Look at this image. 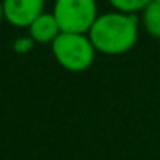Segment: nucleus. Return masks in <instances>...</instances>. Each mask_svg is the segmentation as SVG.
<instances>
[{
	"instance_id": "1",
	"label": "nucleus",
	"mask_w": 160,
	"mask_h": 160,
	"mask_svg": "<svg viewBox=\"0 0 160 160\" xmlns=\"http://www.w3.org/2000/svg\"><path fill=\"white\" fill-rule=\"evenodd\" d=\"M95 50L105 55H122L138 42V21L134 14L107 12L97 18L90 33Z\"/></svg>"
},
{
	"instance_id": "2",
	"label": "nucleus",
	"mask_w": 160,
	"mask_h": 160,
	"mask_svg": "<svg viewBox=\"0 0 160 160\" xmlns=\"http://www.w3.org/2000/svg\"><path fill=\"white\" fill-rule=\"evenodd\" d=\"M52 53L60 67L69 72H83L95 60V50L88 35L60 33L52 43Z\"/></svg>"
},
{
	"instance_id": "3",
	"label": "nucleus",
	"mask_w": 160,
	"mask_h": 160,
	"mask_svg": "<svg viewBox=\"0 0 160 160\" xmlns=\"http://www.w3.org/2000/svg\"><path fill=\"white\" fill-rule=\"evenodd\" d=\"M52 14L62 33L88 35L98 18L97 0H55Z\"/></svg>"
},
{
	"instance_id": "4",
	"label": "nucleus",
	"mask_w": 160,
	"mask_h": 160,
	"mask_svg": "<svg viewBox=\"0 0 160 160\" xmlns=\"http://www.w3.org/2000/svg\"><path fill=\"white\" fill-rule=\"evenodd\" d=\"M4 18L16 28H29L38 16L43 14L45 0H2Z\"/></svg>"
},
{
	"instance_id": "5",
	"label": "nucleus",
	"mask_w": 160,
	"mask_h": 160,
	"mask_svg": "<svg viewBox=\"0 0 160 160\" xmlns=\"http://www.w3.org/2000/svg\"><path fill=\"white\" fill-rule=\"evenodd\" d=\"M28 31H29V36H31L33 42L42 43V45H45V43H50V45H52L57 36L62 33L55 16L47 14V12H43L42 16H38V18L31 22Z\"/></svg>"
},
{
	"instance_id": "6",
	"label": "nucleus",
	"mask_w": 160,
	"mask_h": 160,
	"mask_svg": "<svg viewBox=\"0 0 160 160\" xmlns=\"http://www.w3.org/2000/svg\"><path fill=\"white\" fill-rule=\"evenodd\" d=\"M143 26L153 36L160 40V2H150L143 11Z\"/></svg>"
},
{
	"instance_id": "7",
	"label": "nucleus",
	"mask_w": 160,
	"mask_h": 160,
	"mask_svg": "<svg viewBox=\"0 0 160 160\" xmlns=\"http://www.w3.org/2000/svg\"><path fill=\"white\" fill-rule=\"evenodd\" d=\"M110 5L117 12H124V14H136L139 11H145V7L152 2V0H108Z\"/></svg>"
},
{
	"instance_id": "8",
	"label": "nucleus",
	"mask_w": 160,
	"mask_h": 160,
	"mask_svg": "<svg viewBox=\"0 0 160 160\" xmlns=\"http://www.w3.org/2000/svg\"><path fill=\"white\" fill-rule=\"evenodd\" d=\"M4 5H2V0H0V22H2V21H4Z\"/></svg>"
},
{
	"instance_id": "9",
	"label": "nucleus",
	"mask_w": 160,
	"mask_h": 160,
	"mask_svg": "<svg viewBox=\"0 0 160 160\" xmlns=\"http://www.w3.org/2000/svg\"><path fill=\"white\" fill-rule=\"evenodd\" d=\"M152 2H160V0H152Z\"/></svg>"
}]
</instances>
